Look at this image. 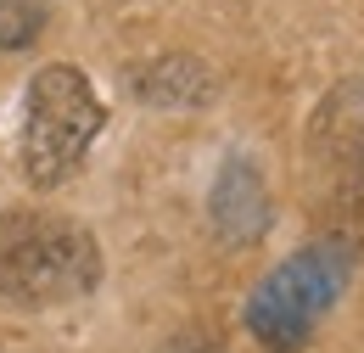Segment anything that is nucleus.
Returning a JSON list of instances; mask_svg holds the SVG:
<instances>
[{
	"instance_id": "4",
	"label": "nucleus",
	"mask_w": 364,
	"mask_h": 353,
	"mask_svg": "<svg viewBox=\"0 0 364 353\" xmlns=\"http://www.w3.org/2000/svg\"><path fill=\"white\" fill-rule=\"evenodd\" d=\"M208 219L230 247H252L269 230V185L252 157H225V169L208 191Z\"/></svg>"
},
{
	"instance_id": "2",
	"label": "nucleus",
	"mask_w": 364,
	"mask_h": 353,
	"mask_svg": "<svg viewBox=\"0 0 364 353\" xmlns=\"http://www.w3.org/2000/svg\"><path fill=\"white\" fill-rule=\"evenodd\" d=\"M101 280L95 236L73 219L50 214H0V297L23 309H56L85 297Z\"/></svg>"
},
{
	"instance_id": "3",
	"label": "nucleus",
	"mask_w": 364,
	"mask_h": 353,
	"mask_svg": "<svg viewBox=\"0 0 364 353\" xmlns=\"http://www.w3.org/2000/svg\"><path fill=\"white\" fill-rule=\"evenodd\" d=\"M353 280V258L336 241H314L303 253H291L286 264H274L252 297H247V331L269 353H297L319 331V320L336 309V297Z\"/></svg>"
},
{
	"instance_id": "5",
	"label": "nucleus",
	"mask_w": 364,
	"mask_h": 353,
	"mask_svg": "<svg viewBox=\"0 0 364 353\" xmlns=\"http://www.w3.org/2000/svg\"><path fill=\"white\" fill-rule=\"evenodd\" d=\"M135 95L146 107H168V112H185V107H202L213 95V68L202 56H185V51H168L157 62H146L135 73Z\"/></svg>"
},
{
	"instance_id": "6",
	"label": "nucleus",
	"mask_w": 364,
	"mask_h": 353,
	"mask_svg": "<svg viewBox=\"0 0 364 353\" xmlns=\"http://www.w3.org/2000/svg\"><path fill=\"white\" fill-rule=\"evenodd\" d=\"M40 28H46V6L40 0H0V51L34 45Z\"/></svg>"
},
{
	"instance_id": "1",
	"label": "nucleus",
	"mask_w": 364,
	"mask_h": 353,
	"mask_svg": "<svg viewBox=\"0 0 364 353\" xmlns=\"http://www.w3.org/2000/svg\"><path fill=\"white\" fill-rule=\"evenodd\" d=\"M101 124H107V107L90 73L73 62H46L23 95V135H17L23 179L34 191H56L62 179H73L79 163L90 157Z\"/></svg>"
}]
</instances>
